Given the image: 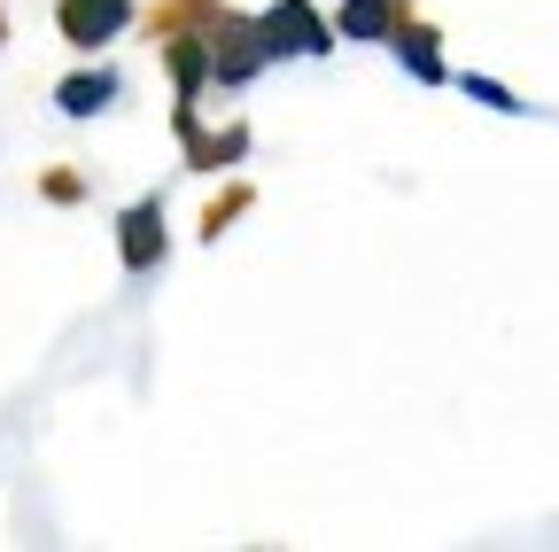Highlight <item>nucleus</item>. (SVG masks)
<instances>
[{"mask_svg": "<svg viewBox=\"0 0 559 552\" xmlns=\"http://www.w3.org/2000/svg\"><path fill=\"white\" fill-rule=\"evenodd\" d=\"M202 47H210V79H218V86H249L264 62H272V55H264V24H257V16H241V9H226V0L210 9Z\"/></svg>", "mask_w": 559, "mask_h": 552, "instance_id": "obj_1", "label": "nucleus"}, {"mask_svg": "<svg viewBox=\"0 0 559 552\" xmlns=\"http://www.w3.org/2000/svg\"><path fill=\"white\" fill-rule=\"evenodd\" d=\"M257 24H264V55H326L334 47V16H319L311 0H280Z\"/></svg>", "mask_w": 559, "mask_h": 552, "instance_id": "obj_2", "label": "nucleus"}, {"mask_svg": "<svg viewBox=\"0 0 559 552\" xmlns=\"http://www.w3.org/2000/svg\"><path fill=\"white\" fill-rule=\"evenodd\" d=\"M124 24H132V0H55V32L79 47V55L109 47Z\"/></svg>", "mask_w": 559, "mask_h": 552, "instance_id": "obj_3", "label": "nucleus"}, {"mask_svg": "<svg viewBox=\"0 0 559 552\" xmlns=\"http://www.w3.org/2000/svg\"><path fill=\"white\" fill-rule=\"evenodd\" d=\"M171 125H179V149H187V164H194V172H226V164H241V156H249V132H241V125H234V132H202L194 102H179V109H171Z\"/></svg>", "mask_w": 559, "mask_h": 552, "instance_id": "obj_4", "label": "nucleus"}, {"mask_svg": "<svg viewBox=\"0 0 559 552\" xmlns=\"http://www.w3.org/2000/svg\"><path fill=\"white\" fill-rule=\"evenodd\" d=\"M164 202H132V211L117 219V257H124V272H156L164 265Z\"/></svg>", "mask_w": 559, "mask_h": 552, "instance_id": "obj_5", "label": "nucleus"}, {"mask_svg": "<svg viewBox=\"0 0 559 552\" xmlns=\"http://www.w3.org/2000/svg\"><path fill=\"white\" fill-rule=\"evenodd\" d=\"M436 39H443V32H436V24H419V16H404V24H396V39H389V47H396V62H404L419 86H443V79H451Z\"/></svg>", "mask_w": 559, "mask_h": 552, "instance_id": "obj_6", "label": "nucleus"}, {"mask_svg": "<svg viewBox=\"0 0 559 552\" xmlns=\"http://www.w3.org/2000/svg\"><path fill=\"white\" fill-rule=\"evenodd\" d=\"M404 16H412V0H342L334 39H396Z\"/></svg>", "mask_w": 559, "mask_h": 552, "instance_id": "obj_7", "label": "nucleus"}, {"mask_svg": "<svg viewBox=\"0 0 559 552\" xmlns=\"http://www.w3.org/2000/svg\"><path fill=\"white\" fill-rule=\"evenodd\" d=\"M55 102H62V117H94V109L117 102V71H79V79H62Z\"/></svg>", "mask_w": 559, "mask_h": 552, "instance_id": "obj_8", "label": "nucleus"}, {"mask_svg": "<svg viewBox=\"0 0 559 552\" xmlns=\"http://www.w3.org/2000/svg\"><path fill=\"white\" fill-rule=\"evenodd\" d=\"M241 211H249V187H226V195H218V202L202 211V242H218V234H226V226H234Z\"/></svg>", "mask_w": 559, "mask_h": 552, "instance_id": "obj_9", "label": "nucleus"}, {"mask_svg": "<svg viewBox=\"0 0 559 552\" xmlns=\"http://www.w3.org/2000/svg\"><path fill=\"white\" fill-rule=\"evenodd\" d=\"M39 195H47V202H79V195H86V179H79V172H47V179H39Z\"/></svg>", "mask_w": 559, "mask_h": 552, "instance_id": "obj_10", "label": "nucleus"}, {"mask_svg": "<svg viewBox=\"0 0 559 552\" xmlns=\"http://www.w3.org/2000/svg\"><path fill=\"white\" fill-rule=\"evenodd\" d=\"M466 94H474V102H489V109H506V117L521 109V102H513V94H506L498 79H466Z\"/></svg>", "mask_w": 559, "mask_h": 552, "instance_id": "obj_11", "label": "nucleus"}, {"mask_svg": "<svg viewBox=\"0 0 559 552\" xmlns=\"http://www.w3.org/2000/svg\"><path fill=\"white\" fill-rule=\"evenodd\" d=\"M0 39H9V16H0Z\"/></svg>", "mask_w": 559, "mask_h": 552, "instance_id": "obj_12", "label": "nucleus"}]
</instances>
